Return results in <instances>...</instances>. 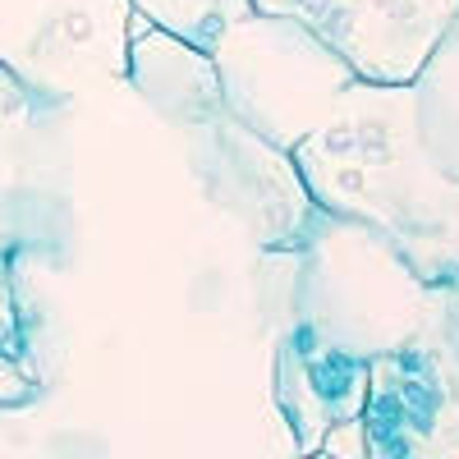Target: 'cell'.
I'll return each mask as SVG.
<instances>
[{
	"instance_id": "cell-1",
	"label": "cell",
	"mask_w": 459,
	"mask_h": 459,
	"mask_svg": "<svg viewBox=\"0 0 459 459\" xmlns=\"http://www.w3.org/2000/svg\"><path fill=\"white\" fill-rule=\"evenodd\" d=\"M290 161L322 212L381 230L428 285L459 276V179L418 134L409 83L354 79Z\"/></svg>"
},
{
	"instance_id": "cell-2",
	"label": "cell",
	"mask_w": 459,
	"mask_h": 459,
	"mask_svg": "<svg viewBox=\"0 0 459 459\" xmlns=\"http://www.w3.org/2000/svg\"><path fill=\"white\" fill-rule=\"evenodd\" d=\"M441 290L404 262L381 230L313 212L294 248L290 313L359 359H381L423 340H441Z\"/></svg>"
},
{
	"instance_id": "cell-3",
	"label": "cell",
	"mask_w": 459,
	"mask_h": 459,
	"mask_svg": "<svg viewBox=\"0 0 459 459\" xmlns=\"http://www.w3.org/2000/svg\"><path fill=\"white\" fill-rule=\"evenodd\" d=\"M207 56L221 106L281 152H294L313 129H322L335 101L354 88V69L313 28L285 14H244Z\"/></svg>"
},
{
	"instance_id": "cell-4",
	"label": "cell",
	"mask_w": 459,
	"mask_h": 459,
	"mask_svg": "<svg viewBox=\"0 0 459 459\" xmlns=\"http://www.w3.org/2000/svg\"><path fill=\"white\" fill-rule=\"evenodd\" d=\"M129 0H0V65L56 106L129 79Z\"/></svg>"
},
{
	"instance_id": "cell-5",
	"label": "cell",
	"mask_w": 459,
	"mask_h": 459,
	"mask_svg": "<svg viewBox=\"0 0 459 459\" xmlns=\"http://www.w3.org/2000/svg\"><path fill=\"white\" fill-rule=\"evenodd\" d=\"M74 221V120L0 65V257L56 253Z\"/></svg>"
},
{
	"instance_id": "cell-6",
	"label": "cell",
	"mask_w": 459,
	"mask_h": 459,
	"mask_svg": "<svg viewBox=\"0 0 459 459\" xmlns=\"http://www.w3.org/2000/svg\"><path fill=\"white\" fill-rule=\"evenodd\" d=\"M253 10L313 28L363 83H413L459 0H253Z\"/></svg>"
},
{
	"instance_id": "cell-7",
	"label": "cell",
	"mask_w": 459,
	"mask_h": 459,
	"mask_svg": "<svg viewBox=\"0 0 459 459\" xmlns=\"http://www.w3.org/2000/svg\"><path fill=\"white\" fill-rule=\"evenodd\" d=\"M368 459L459 455V359L446 335L368 363Z\"/></svg>"
},
{
	"instance_id": "cell-8",
	"label": "cell",
	"mask_w": 459,
	"mask_h": 459,
	"mask_svg": "<svg viewBox=\"0 0 459 459\" xmlns=\"http://www.w3.org/2000/svg\"><path fill=\"white\" fill-rule=\"evenodd\" d=\"M368 359L340 350L303 317H285L272 350V404L294 441V455H317L335 423L363 418Z\"/></svg>"
},
{
	"instance_id": "cell-9",
	"label": "cell",
	"mask_w": 459,
	"mask_h": 459,
	"mask_svg": "<svg viewBox=\"0 0 459 459\" xmlns=\"http://www.w3.org/2000/svg\"><path fill=\"white\" fill-rule=\"evenodd\" d=\"M129 88L170 125H194L221 106L216 69L207 51H194L161 28H143L129 42Z\"/></svg>"
},
{
	"instance_id": "cell-10",
	"label": "cell",
	"mask_w": 459,
	"mask_h": 459,
	"mask_svg": "<svg viewBox=\"0 0 459 459\" xmlns=\"http://www.w3.org/2000/svg\"><path fill=\"white\" fill-rule=\"evenodd\" d=\"M413 110L418 134L446 175L459 179V19L446 28V37L432 47L423 69L413 74Z\"/></svg>"
},
{
	"instance_id": "cell-11",
	"label": "cell",
	"mask_w": 459,
	"mask_h": 459,
	"mask_svg": "<svg viewBox=\"0 0 459 459\" xmlns=\"http://www.w3.org/2000/svg\"><path fill=\"white\" fill-rule=\"evenodd\" d=\"M42 400V372H37L32 322L19 294L14 257H0V413H14Z\"/></svg>"
},
{
	"instance_id": "cell-12",
	"label": "cell",
	"mask_w": 459,
	"mask_h": 459,
	"mask_svg": "<svg viewBox=\"0 0 459 459\" xmlns=\"http://www.w3.org/2000/svg\"><path fill=\"white\" fill-rule=\"evenodd\" d=\"M129 5L152 28L179 37L194 51H212L230 23L253 14V0H129Z\"/></svg>"
},
{
	"instance_id": "cell-13",
	"label": "cell",
	"mask_w": 459,
	"mask_h": 459,
	"mask_svg": "<svg viewBox=\"0 0 459 459\" xmlns=\"http://www.w3.org/2000/svg\"><path fill=\"white\" fill-rule=\"evenodd\" d=\"M317 455H340V459H368V437H363V418H350V423H335Z\"/></svg>"
},
{
	"instance_id": "cell-14",
	"label": "cell",
	"mask_w": 459,
	"mask_h": 459,
	"mask_svg": "<svg viewBox=\"0 0 459 459\" xmlns=\"http://www.w3.org/2000/svg\"><path fill=\"white\" fill-rule=\"evenodd\" d=\"M441 335H446V344H450V354L459 359V276L441 290Z\"/></svg>"
}]
</instances>
